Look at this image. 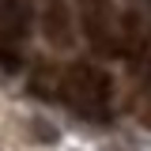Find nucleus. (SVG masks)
I'll list each match as a JSON object with an SVG mask.
<instances>
[{
	"instance_id": "1",
	"label": "nucleus",
	"mask_w": 151,
	"mask_h": 151,
	"mask_svg": "<svg viewBox=\"0 0 151 151\" xmlns=\"http://www.w3.org/2000/svg\"><path fill=\"white\" fill-rule=\"evenodd\" d=\"M60 102L91 121H106L113 106V79L94 64H72L60 76Z\"/></svg>"
},
{
	"instance_id": "2",
	"label": "nucleus",
	"mask_w": 151,
	"mask_h": 151,
	"mask_svg": "<svg viewBox=\"0 0 151 151\" xmlns=\"http://www.w3.org/2000/svg\"><path fill=\"white\" fill-rule=\"evenodd\" d=\"M30 34V4L27 0H0V68H23V42Z\"/></svg>"
},
{
	"instance_id": "3",
	"label": "nucleus",
	"mask_w": 151,
	"mask_h": 151,
	"mask_svg": "<svg viewBox=\"0 0 151 151\" xmlns=\"http://www.w3.org/2000/svg\"><path fill=\"white\" fill-rule=\"evenodd\" d=\"M79 23L98 53H117V19L110 12V0H79Z\"/></svg>"
},
{
	"instance_id": "4",
	"label": "nucleus",
	"mask_w": 151,
	"mask_h": 151,
	"mask_svg": "<svg viewBox=\"0 0 151 151\" xmlns=\"http://www.w3.org/2000/svg\"><path fill=\"white\" fill-rule=\"evenodd\" d=\"M42 30H45V42L57 45V49L72 45V12H68V0H42Z\"/></svg>"
},
{
	"instance_id": "5",
	"label": "nucleus",
	"mask_w": 151,
	"mask_h": 151,
	"mask_svg": "<svg viewBox=\"0 0 151 151\" xmlns=\"http://www.w3.org/2000/svg\"><path fill=\"white\" fill-rule=\"evenodd\" d=\"M60 68L57 64H34V72H30V91L38 98H45V102H60Z\"/></svg>"
},
{
	"instance_id": "6",
	"label": "nucleus",
	"mask_w": 151,
	"mask_h": 151,
	"mask_svg": "<svg viewBox=\"0 0 151 151\" xmlns=\"http://www.w3.org/2000/svg\"><path fill=\"white\" fill-rule=\"evenodd\" d=\"M132 110H136V117H140V121H144V125L151 129V76L144 79V83H140V91H136V102H132Z\"/></svg>"
},
{
	"instance_id": "7",
	"label": "nucleus",
	"mask_w": 151,
	"mask_h": 151,
	"mask_svg": "<svg viewBox=\"0 0 151 151\" xmlns=\"http://www.w3.org/2000/svg\"><path fill=\"white\" fill-rule=\"evenodd\" d=\"M147 4H151V0H147Z\"/></svg>"
}]
</instances>
